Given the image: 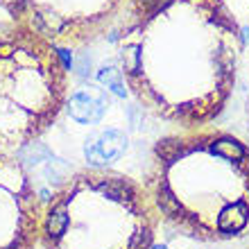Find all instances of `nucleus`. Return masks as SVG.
I'll return each mask as SVG.
<instances>
[{"mask_svg": "<svg viewBox=\"0 0 249 249\" xmlns=\"http://www.w3.org/2000/svg\"><path fill=\"white\" fill-rule=\"evenodd\" d=\"M152 249H165V247H159V245H154V247H152Z\"/></svg>", "mask_w": 249, "mask_h": 249, "instance_id": "obj_10", "label": "nucleus"}, {"mask_svg": "<svg viewBox=\"0 0 249 249\" xmlns=\"http://www.w3.org/2000/svg\"><path fill=\"white\" fill-rule=\"evenodd\" d=\"M98 82L107 89H111L113 93H118V95H127V84H124V77H123V71H120V66H102L98 71Z\"/></svg>", "mask_w": 249, "mask_h": 249, "instance_id": "obj_9", "label": "nucleus"}, {"mask_svg": "<svg viewBox=\"0 0 249 249\" xmlns=\"http://www.w3.org/2000/svg\"><path fill=\"white\" fill-rule=\"evenodd\" d=\"M145 188L161 222L199 243L249 236V143L215 127L159 138Z\"/></svg>", "mask_w": 249, "mask_h": 249, "instance_id": "obj_2", "label": "nucleus"}, {"mask_svg": "<svg viewBox=\"0 0 249 249\" xmlns=\"http://www.w3.org/2000/svg\"><path fill=\"white\" fill-rule=\"evenodd\" d=\"M68 95L59 48L16 23H0V152L16 154L43 136Z\"/></svg>", "mask_w": 249, "mask_h": 249, "instance_id": "obj_4", "label": "nucleus"}, {"mask_svg": "<svg viewBox=\"0 0 249 249\" xmlns=\"http://www.w3.org/2000/svg\"><path fill=\"white\" fill-rule=\"evenodd\" d=\"M161 217L143 181L107 168L66 177L43 202L41 249H152Z\"/></svg>", "mask_w": 249, "mask_h": 249, "instance_id": "obj_3", "label": "nucleus"}, {"mask_svg": "<svg viewBox=\"0 0 249 249\" xmlns=\"http://www.w3.org/2000/svg\"><path fill=\"white\" fill-rule=\"evenodd\" d=\"M66 109L79 124H95L105 118L109 109V95L98 86H82L68 95Z\"/></svg>", "mask_w": 249, "mask_h": 249, "instance_id": "obj_8", "label": "nucleus"}, {"mask_svg": "<svg viewBox=\"0 0 249 249\" xmlns=\"http://www.w3.org/2000/svg\"><path fill=\"white\" fill-rule=\"evenodd\" d=\"M247 249H249V247H247Z\"/></svg>", "mask_w": 249, "mask_h": 249, "instance_id": "obj_11", "label": "nucleus"}, {"mask_svg": "<svg viewBox=\"0 0 249 249\" xmlns=\"http://www.w3.org/2000/svg\"><path fill=\"white\" fill-rule=\"evenodd\" d=\"M46 197L25 163L0 152V249H36Z\"/></svg>", "mask_w": 249, "mask_h": 249, "instance_id": "obj_6", "label": "nucleus"}, {"mask_svg": "<svg viewBox=\"0 0 249 249\" xmlns=\"http://www.w3.org/2000/svg\"><path fill=\"white\" fill-rule=\"evenodd\" d=\"M243 48L224 0H131L116 34L127 93L145 113L184 129L224 111Z\"/></svg>", "mask_w": 249, "mask_h": 249, "instance_id": "obj_1", "label": "nucleus"}, {"mask_svg": "<svg viewBox=\"0 0 249 249\" xmlns=\"http://www.w3.org/2000/svg\"><path fill=\"white\" fill-rule=\"evenodd\" d=\"M123 0H0L12 23L53 46L82 48L102 34Z\"/></svg>", "mask_w": 249, "mask_h": 249, "instance_id": "obj_5", "label": "nucleus"}, {"mask_svg": "<svg viewBox=\"0 0 249 249\" xmlns=\"http://www.w3.org/2000/svg\"><path fill=\"white\" fill-rule=\"evenodd\" d=\"M127 134L118 127H109V129H100L86 138L84 145V157L86 161L95 168H102L107 163H113L127 152Z\"/></svg>", "mask_w": 249, "mask_h": 249, "instance_id": "obj_7", "label": "nucleus"}]
</instances>
